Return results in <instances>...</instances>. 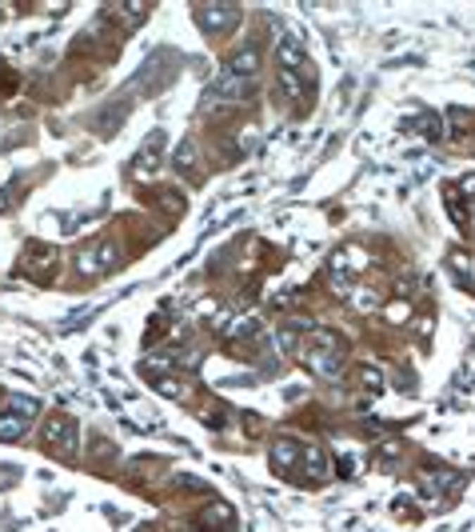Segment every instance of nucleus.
<instances>
[{
    "label": "nucleus",
    "instance_id": "9d476101",
    "mask_svg": "<svg viewBox=\"0 0 475 532\" xmlns=\"http://www.w3.org/2000/svg\"><path fill=\"white\" fill-rule=\"evenodd\" d=\"M276 52H280V64H284V73H300L304 68V49H300V40L296 37H280V44H276Z\"/></svg>",
    "mask_w": 475,
    "mask_h": 532
},
{
    "label": "nucleus",
    "instance_id": "6ab92c4d",
    "mask_svg": "<svg viewBox=\"0 0 475 532\" xmlns=\"http://www.w3.org/2000/svg\"><path fill=\"white\" fill-rule=\"evenodd\" d=\"M364 384H367V388H379V384H384V381H379V376H376V369H364Z\"/></svg>",
    "mask_w": 475,
    "mask_h": 532
},
{
    "label": "nucleus",
    "instance_id": "ddd939ff",
    "mask_svg": "<svg viewBox=\"0 0 475 532\" xmlns=\"http://www.w3.org/2000/svg\"><path fill=\"white\" fill-rule=\"evenodd\" d=\"M300 460H304L308 476H328V457H324L319 448H304V452H300Z\"/></svg>",
    "mask_w": 475,
    "mask_h": 532
},
{
    "label": "nucleus",
    "instance_id": "f03ea898",
    "mask_svg": "<svg viewBox=\"0 0 475 532\" xmlns=\"http://www.w3.org/2000/svg\"><path fill=\"white\" fill-rule=\"evenodd\" d=\"M40 416V400H28V396H13L8 409L0 412V440H20L28 433V424Z\"/></svg>",
    "mask_w": 475,
    "mask_h": 532
},
{
    "label": "nucleus",
    "instance_id": "4468645a",
    "mask_svg": "<svg viewBox=\"0 0 475 532\" xmlns=\"http://www.w3.org/2000/svg\"><path fill=\"white\" fill-rule=\"evenodd\" d=\"M152 384H156V392H160V396H172V400L188 396V384L176 381V376H152Z\"/></svg>",
    "mask_w": 475,
    "mask_h": 532
},
{
    "label": "nucleus",
    "instance_id": "7ed1b4c3",
    "mask_svg": "<svg viewBox=\"0 0 475 532\" xmlns=\"http://www.w3.org/2000/svg\"><path fill=\"white\" fill-rule=\"evenodd\" d=\"M252 92H256V80L220 73V80L212 85V92L204 100V109H212V104H244V100H252Z\"/></svg>",
    "mask_w": 475,
    "mask_h": 532
},
{
    "label": "nucleus",
    "instance_id": "9b49d317",
    "mask_svg": "<svg viewBox=\"0 0 475 532\" xmlns=\"http://www.w3.org/2000/svg\"><path fill=\"white\" fill-rule=\"evenodd\" d=\"M224 524H232V508L220 500V505H208L200 516H196V528H224Z\"/></svg>",
    "mask_w": 475,
    "mask_h": 532
},
{
    "label": "nucleus",
    "instance_id": "f8f14e48",
    "mask_svg": "<svg viewBox=\"0 0 475 532\" xmlns=\"http://www.w3.org/2000/svg\"><path fill=\"white\" fill-rule=\"evenodd\" d=\"M56 264V248L52 245H40V248H32L25 256V268H32V273H44V268H52Z\"/></svg>",
    "mask_w": 475,
    "mask_h": 532
},
{
    "label": "nucleus",
    "instance_id": "6e6552de",
    "mask_svg": "<svg viewBox=\"0 0 475 532\" xmlns=\"http://www.w3.org/2000/svg\"><path fill=\"white\" fill-rule=\"evenodd\" d=\"M256 68H260L256 49H236L228 61H224V73L228 76H248V80H256Z\"/></svg>",
    "mask_w": 475,
    "mask_h": 532
},
{
    "label": "nucleus",
    "instance_id": "f257e3e1",
    "mask_svg": "<svg viewBox=\"0 0 475 532\" xmlns=\"http://www.w3.org/2000/svg\"><path fill=\"white\" fill-rule=\"evenodd\" d=\"M304 360H308V369H312V372H319V376H328V381L343 376V357H340V345H336V336H328V333L312 336V345L304 348Z\"/></svg>",
    "mask_w": 475,
    "mask_h": 532
},
{
    "label": "nucleus",
    "instance_id": "f3484780",
    "mask_svg": "<svg viewBox=\"0 0 475 532\" xmlns=\"http://www.w3.org/2000/svg\"><path fill=\"white\" fill-rule=\"evenodd\" d=\"M112 16H148V4H108Z\"/></svg>",
    "mask_w": 475,
    "mask_h": 532
},
{
    "label": "nucleus",
    "instance_id": "2eb2a0df",
    "mask_svg": "<svg viewBox=\"0 0 475 532\" xmlns=\"http://www.w3.org/2000/svg\"><path fill=\"white\" fill-rule=\"evenodd\" d=\"M192 164H196V144H192V140H184L180 152H176V168H180V173H188Z\"/></svg>",
    "mask_w": 475,
    "mask_h": 532
},
{
    "label": "nucleus",
    "instance_id": "dca6fc26",
    "mask_svg": "<svg viewBox=\"0 0 475 532\" xmlns=\"http://www.w3.org/2000/svg\"><path fill=\"white\" fill-rule=\"evenodd\" d=\"M280 85H284V92H288L292 100L304 97V85H300V76H296V73H284V76H280Z\"/></svg>",
    "mask_w": 475,
    "mask_h": 532
},
{
    "label": "nucleus",
    "instance_id": "a211bd4d",
    "mask_svg": "<svg viewBox=\"0 0 475 532\" xmlns=\"http://www.w3.org/2000/svg\"><path fill=\"white\" fill-rule=\"evenodd\" d=\"M388 321H391V324H403V321H407V304H403V300H395V304L388 309Z\"/></svg>",
    "mask_w": 475,
    "mask_h": 532
},
{
    "label": "nucleus",
    "instance_id": "423d86ee",
    "mask_svg": "<svg viewBox=\"0 0 475 532\" xmlns=\"http://www.w3.org/2000/svg\"><path fill=\"white\" fill-rule=\"evenodd\" d=\"M164 132H152V137L144 140V149L136 152V161H132V180H140V185H148L152 176L160 173V161H164Z\"/></svg>",
    "mask_w": 475,
    "mask_h": 532
},
{
    "label": "nucleus",
    "instance_id": "aec40b11",
    "mask_svg": "<svg viewBox=\"0 0 475 532\" xmlns=\"http://www.w3.org/2000/svg\"><path fill=\"white\" fill-rule=\"evenodd\" d=\"M340 472H343V476H352V472H355V460L343 457V460H340Z\"/></svg>",
    "mask_w": 475,
    "mask_h": 532
},
{
    "label": "nucleus",
    "instance_id": "0eeeda50",
    "mask_svg": "<svg viewBox=\"0 0 475 532\" xmlns=\"http://www.w3.org/2000/svg\"><path fill=\"white\" fill-rule=\"evenodd\" d=\"M192 13H196V20H200L204 32H228V28H236L240 8H236V4H196Z\"/></svg>",
    "mask_w": 475,
    "mask_h": 532
},
{
    "label": "nucleus",
    "instance_id": "39448f33",
    "mask_svg": "<svg viewBox=\"0 0 475 532\" xmlns=\"http://www.w3.org/2000/svg\"><path fill=\"white\" fill-rule=\"evenodd\" d=\"M116 260H120L116 245H84L76 256V268H80V276H104L116 268Z\"/></svg>",
    "mask_w": 475,
    "mask_h": 532
},
{
    "label": "nucleus",
    "instance_id": "20e7f679",
    "mask_svg": "<svg viewBox=\"0 0 475 532\" xmlns=\"http://www.w3.org/2000/svg\"><path fill=\"white\" fill-rule=\"evenodd\" d=\"M44 448H49V457H56V460H72L76 457V421L52 416L49 428H44Z\"/></svg>",
    "mask_w": 475,
    "mask_h": 532
},
{
    "label": "nucleus",
    "instance_id": "1a4fd4ad",
    "mask_svg": "<svg viewBox=\"0 0 475 532\" xmlns=\"http://www.w3.org/2000/svg\"><path fill=\"white\" fill-rule=\"evenodd\" d=\"M300 452H304V448L296 445V440L280 436V440L272 445V464H276L280 472H288V469H300Z\"/></svg>",
    "mask_w": 475,
    "mask_h": 532
},
{
    "label": "nucleus",
    "instance_id": "412c9836",
    "mask_svg": "<svg viewBox=\"0 0 475 532\" xmlns=\"http://www.w3.org/2000/svg\"><path fill=\"white\" fill-rule=\"evenodd\" d=\"M4 209H8V197H4V192H0V212H4Z\"/></svg>",
    "mask_w": 475,
    "mask_h": 532
}]
</instances>
